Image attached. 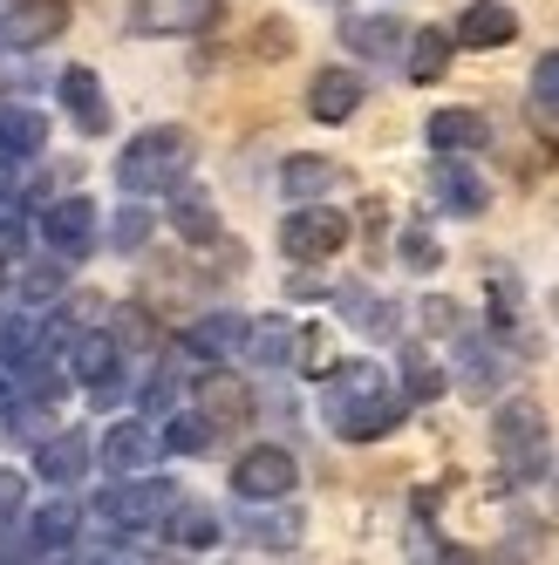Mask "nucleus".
<instances>
[{"instance_id":"nucleus-1","label":"nucleus","mask_w":559,"mask_h":565,"mask_svg":"<svg viewBox=\"0 0 559 565\" xmlns=\"http://www.w3.org/2000/svg\"><path fill=\"white\" fill-rule=\"evenodd\" d=\"M403 388L389 382V369H376V361H341V369H328V388H321V416L335 436L348 443H376L389 436L395 423H403Z\"/></svg>"},{"instance_id":"nucleus-2","label":"nucleus","mask_w":559,"mask_h":565,"mask_svg":"<svg viewBox=\"0 0 559 565\" xmlns=\"http://www.w3.org/2000/svg\"><path fill=\"white\" fill-rule=\"evenodd\" d=\"M191 157H198V143H191V130H178V124L137 130V137H130V150L116 157V184H124L130 198L178 191V184H184V171H191Z\"/></svg>"},{"instance_id":"nucleus-3","label":"nucleus","mask_w":559,"mask_h":565,"mask_svg":"<svg viewBox=\"0 0 559 565\" xmlns=\"http://www.w3.org/2000/svg\"><path fill=\"white\" fill-rule=\"evenodd\" d=\"M492 457L511 483H526L546 470V409L532 395H511L498 402V416H492Z\"/></svg>"},{"instance_id":"nucleus-4","label":"nucleus","mask_w":559,"mask_h":565,"mask_svg":"<svg viewBox=\"0 0 559 565\" xmlns=\"http://www.w3.org/2000/svg\"><path fill=\"white\" fill-rule=\"evenodd\" d=\"M178 504V483L171 477H124L103 491V524H116V532H150V524H165Z\"/></svg>"},{"instance_id":"nucleus-5","label":"nucleus","mask_w":559,"mask_h":565,"mask_svg":"<svg viewBox=\"0 0 559 565\" xmlns=\"http://www.w3.org/2000/svg\"><path fill=\"white\" fill-rule=\"evenodd\" d=\"M294 483H300V463H294V450H280V443H253V450L232 463L239 504H280Z\"/></svg>"},{"instance_id":"nucleus-6","label":"nucleus","mask_w":559,"mask_h":565,"mask_svg":"<svg viewBox=\"0 0 559 565\" xmlns=\"http://www.w3.org/2000/svg\"><path fill=\"white\" fill-rule=\"evenodd\" d=\"M341 246H348V218L328 212V205H300V212H287V225H280V253L300 259V266L335 259Z\"/></svg>"},{"instance_id":"nucleus-7","label":"nucleus","mask_w":559,"mask_h":565,"mask_svg":"<svg viewBox=\"0 0 559 565\" xmlns=\"http://www.w3.org/2000/svg\"><path fill=\"white\" fill-rule=\"evenodd\" d=\"M68 375L89 382V388L109 402L116 382H124V341H116L109 328H83V334H75V348H68Z\"/></svg>"},{"instance_id":"nucleus-8","label":"nucleus","mask_w":559,"mask_h":565,"mask_svg":"<svg viewBox=\"0 0 559 565\" xmlns=\"http://www.w3.org/2000/svg\"><path fill=\"white\" fill-rule=\"evenodd\" d=\"M42 238L55 259H89L96 253V205L89 198H55L42 212Z\"/></svg>"},{"instance_id":"nucleus-9","label":"nucleus","mask_w":559,"mask_h":565,"mask_svg":"<svg viewBox=\"0 0 559 565\" xmlns=\"http://www.w3.org/2000/svg\"><path fill=\"white\" fill-rule=\"evenodd\" d=\"M68 28V0H14L0 14V49H42Z\"/></svg>"},{"instance_id":"nucleus-10","label":"nucleus","mask_w":559,"mask_h":565,"mask_svg":"<svg viewBox=\"0 0 559 565\" xmlns=\"http://www.w3.org/2000/svg\"><path fill=\"white\" fill-rule=\"evenodd\" d=\"M430 191H436V205L457 212V218H477V212L492 205V184L477 178L464 157H436V164H430Z\"/></svg>"},{"instance_id":"nucleus-11","label":"nucleus","mask_w":559,"mask_h":565,"mask_svg":"<svg viewBox=\"0 0 559 565\" xmlns=\"http://www.w3.org/2000/svg\"><path fill=\"white\" fill-rule=\"evenodd\" d=\"M157 450H165V443H157V429H150L144 416H130V423H116V429L103 436V470H109V477H144V470L157 463Z\"/></svg>"},{"instance_id":"nucleus-12","label":"nucleus","mask_w":559,"mask_h":565,"mask_svg":"<svg viewBox=\"0 0 559 565\" xmlns=\"http://www.w3.org/2000/svg\"><path fill=\"white\" fill-rule=\"evenodd\" d=\"M246 328H253V320H239V313H205V320H191V328H184V354L219 369V361L246 354Z\"/></svg>"},{"instance_id":"nucleus-13","label":"nucleus","mask_w":559,"mask_h":565,"mask_svg":"<svg viewBox=\"0 0 559 565\" xmlns=\"http://www.w3.org/2000/svg\"><path fill=\"white\" fill-rule=\"evenodd\" d=\"M89 457H96V450H89L83 429H55V436L34 443V477H42V483H83Z\"/></svg>"},{"instance_id":"nucleus-14","label":"nucleus","mask_w":559,"mask_h":565,"mask_svg":"<svg viewBox=\"0 0 559 565\" xmlns=\"http://www.w3.org/2000/svg\"><path fill=\"white\" fill-rule=\"evenodd\" d=\"M341 42L362 62H395V55L410 49V28L395 21V14H355V21H341Z\"/></svg>"},{"instance_id":"nucleus-15","label":"nucleus","mask_w":559,"mask_h":565,"mask_svg":"<svg viewBox=\"0 0 559 565\" xmlns=\"http://www.w3.org/2000/svg\"><path fill=\"white\" fill-rule=\"evenodd\" d=\"M423 137H430L436 157H464V150H485L492 143V124L477 109H436L430 124H423Z\"/></svg>"},{"instance_id":"nucleus-16","label":"nucleus","mask_w":559,"mask_h":565,"mask_svg":"<svg viewBox=\"0 0 559 565\" xmlns=\"http://www.w3.org/2000/svg\"><path fill=\"white\" fill-rule=\"evenodd\" d=\"M307 109L321 116V124H348V116L362 109V75L355 68H321L307 83Z\"/></svg>"},{"instance_id":"nucleus-17","label":"nucleus","mask_w":559,"mask_h":565,"mask_svg":"<svg viewBox=\"0 0 559 565\" xmlns=\"http://www.w3.org/2000/svg\"><path fill=\"white\" fill-rule=\"evenodd\" d=\"M62 103H68V116H75L83 137L109 130V103H103V75L96 68H62Z\"/></svg>"},{"instance_id":"nucleus-18","label":"nucleus","mask_w":559,"mask_h":565,"mask_svg":"<svg viewBox=\"0 0 559 565\" xmlns=\"http://www.w3.org/2000/svg\"><path fill=\"white\" fill-rule=\"evenodd\" d=\"M75 532H83V511H75V498H55L28 518V552H42V558H62L75 545Z\"/></svg>"},{"instance_id":"nucleus-19","label":"nucleus","mask_w":559,"mask_h":565,"mask_svg":"<svg viewBox=\"0 0 559 565\" xmlns=\"http://www.w3.org/2000/svg\"><path fill=\"white\" fill-rule=\"evenodd\" d=\"M511 34H518V14L505 8V0H471L451 42H464V49H505Z\"/></svg>"},{"instance_id":"nucleus-20","label":"nucleus","mask_w":559,"mask_h":565,"mask_svg":"<svg viewBox=\"0 0 559 565\" xmlns=\"http://www.w3.org/2000/svg\"><path fill=\"white\" fill-rule=\"evenodd\" d=\"M219 21V0H144L137 28L144 34H191V28H212Z\"/></svg>"},{"instance_id":"nucleus-21","label":"nucleus","mask_w":559,"mask_h":565,"mask_svg":"<svg viewBox=\"0 0 559 565\" xmlns=\"http://www.w3.org/2000/svg\"><path fill=\"white\" fill-rule=\"evenodd\" d=\"M49 143V116L42 109H28V103H8L0 109V157L8 164H21V157H42Z\"/></svg>"},{"instance_id":"nucleus-22","label":"nucleus","mask_w":559,"mask_h":565,"mask_svg":"<svg viewBox=\"0 0 559 565\" xmlns=\"http://www.w3.org/2000/svg\"><path fill=\"white\" fill-rule=\"evenodd\" d=\"M165 539H171L178 552H212V545L225 539V524H219V511H212V504H171Z\"/></svg>"},{"instance_id":"nucleus-23","label":"nucleus","mask_w":559,"mask_h":565,"mask_svg":"<svg viewBox=\"0 0 559 565\" xmlns=\"http://www.w3.org/2000/svg\"><path fill=\"white\" fill-rule=\"evenodd\" d=\"M246 354L260 361V369H287V361L300 354V334H294V320H280V313L253 320V328H246Z\"/></svg>"},{"instance_id":"nucleus-24","label":"nucleus","mask_w":559,"mask_h":565,"mask_svg":"<svg viewBox=\"0 0 559 565\" xmlns=\"http://www.w3.org/2000/svg\"><path fill=\"white\" fill-rule=\"evenodd\" d=\"M198 416H205L212 429H239V423L253 416L246 382H239V375H205V409H198Z\"/></svg>"},{"instance_id":"nucleus-25","label":"nucleus","mask_w":559,"mask_h":565,"mask_svg":"<svg viewBox=\"0 0 559 565\" xmlns=\"http://www.w3.org/2000/svg\"><path fill=\"white\" fill-rule=\"evenodd\" d=\"M246 539H253V545H266V552L300 545V511H294V504H273V511L246 504Z\"/></svg>"},{"instance_id":"nucleus-26","label":"nucleus","mask_w":559,"mask_h":565,"mask_svg":"<svg viewBox=\"0 0 559 565\" xmlns=\"http://www.w3.org/2000/svg\"><path fill=\"white\" fill-rule=\"evenodd\" d=\"M457 375H464L471 395H492V388L505 382V354H498L492 341H477V334H471V341H464V361H457Z\"/></svg>"},{"instance_id":"nucleus-27","label":"nucleus","mask_w":559,"mask_h":565,"mask_svg":"<svg viewBox=\"0 0 559 565\" xmlns=\"http://www.w3.org/2000/svg\"><path fill=\"white\" fill-rule=\"evenodd\" d=\"M280 184H287V198H321L341 184V164H328V157H287Z\"/></svg>"},{"instance_id":"nucleus-28","label":"nucleus","mask_w":559,"mask_h":565,"mask_svg":"<svg viewBox=\"0 0 559 565\" xmlns=\"http://www.w3.org/2000/svg\"><path fill=\"white\" fill-rule=\"evenodd\" d=\"M157 443H165L171 457H205L212 443H219V429H212L205 416H198V409H178V416L165 423V436H157Z\"/></svg>"},{"instance_id":"nucleus-29","label":"nucleus","mask_w":559,"mask_h":565,"mask_svg":"<svg viewBox=\"0 0 559 565\" xmlns=\"http://www.w3.org/2000/svg\"><path fill=\"white\" fill-rule=\"evenodd\" d=\"M444 68H451V34H444V28L410 34V83H436Z\"/></svg>"},{"instance_id":"nucleus-30","label":"nucleus","mask_w":559,"mask_h":565,"mask_svg":"<svg viewBox=\"0 0 559 565\" xmlns=\"http://www.w3.org/2000/svg\"><path fill=\"white\" fill-rule=\"evenodd\" d=\"M171 225H178V238H191V246H212V238H219V212H212V198L184 191L178 205H171Z\"/></svg>"},{"instance_id":"nucleus-31","label":"nucleus","mask_w":559,"mask_h":565,"mask_svg":"<svg viewBox=\"0 0 559 565\" xmlns=\"http://www.w3.org/2000/svg\"><path fill=\"white\" fill-rule=\"evenodd\" d=\"M436 395H444V369L423 348H403V402H436Z\"/></svg>"},{"instance_id":"nucleus-32","label":"nucleus","mask_w":559,"mask_h":565,"mask_svg":"<svg viewBox=\"0 0 559 565\" xmlns=\"http://www.w3.org/2000/svg\"><path fill=\"white\" fill-rule=\"evenodd\" d=\"M341 307L355 313V328H362V334H376V341L395 334V307L389 300H376V294H341Z\"/></svg>"},{"instance_id":"nucleus-33","label":"nucleus","mask_w":559,"mask_h":565,"mask_svg":"<svg viewBox=\"0 0 559 565\" xmlns=\"http://www.w3.org/2000/svg\"><path fill=\"white\" fill-rule=\"evenodd\" d=\"M532 109L539 116H559V49L539 55V68H532Z\"/></svg>"},{"instance_id":"nucleus-34","label":"nucleus","mask_w":559,"mask_h":565,"mask_svg":"<svg viewBox=\"0 0 559 565\" xmlns=\"http://www.w3.org/2000/svg\"><path fill=\"white\" fill-rule=\"evenodd\" d=\"M62 287H68V273H62V266H34V273H21V300H28V307L55 300Z\"/></svg>"},{"instance_id":"nucleus-35","label":"nucleus","mask_w":559,"mask_h":565,"mask_svg":"<svg viewBox=\"0 0 559 565\" xmlns=\"http://www.w3.org/2000/svg\"><path fill=\"white\" fill-rule=\"evenodd\" d=\"M144 238H150V212H144V205L116 212V232H109V246H116V253H137Z\"/></svg>"},{"instance_id":"nucleus-36","label":"nucleus","mask_w":559,"mask_h":565,"mask_svg":"<svg viewBox=\"0 0 559 565\" xmlns=\"http://www.w3.org/2000/svg\"><path fill=\"white\" fill-rule=\"evenodd\" d=\"M436 259H444V253H436L430 225H410V232H403V266H410V273H430Z\"/></svg>"},{"instance_id":"nucleus-37","label":"nucleus","mask_w":559,"mask_h":565,"mask_svg":"<svg viewBox=\"0 0 559 565\" xmlns=\"http://www.w3.org/2000/svg\"><path fill=\"white\" fill-rule=\"evenodd\" d=\"M253 49H260L266 62H280V55L294 49V28H287V21H260V28H253Z\"/></svg>"},{"instance_id":"nucleus-38","label":"nucleus","mask_w":559,"mask_h":565,"mask_svg":"<svg viewBox=\"0 0 559 565\" xmlns=\"http://www.w3.org/2000/svg\"><path fill=\"white\" fill-rule=\"evenodd\" d=\"M21 504H28V477L21 470H0V524H14Z\"/></svg>"},{"instance_id":"nucleus-39","label":"nucleus","mask_w":559,"mask_h":565,"mask_svg":"<svg viewBox=\"0 0 559 565\" xmlns=\"http://www.w3.org/2000/svg\"><path fill=\"white\" fill-rule=\"evenodd\" d=\"M423 328L430 334H457V300H423Z\"/></svg>"},{"instance_id":"nucleus-40","label":"nucleus","mask_w":559,"mask_h":565,"mask_svg":"<svg viewBox=\"0 0 559 565\" xmlns=\"http://www.w3.org/2000/svg\"><path fill=\"white\" fill-rule=\"evenodd\" d=\"M171 395H178L171 375H150V382H144V409H150V416H157V409H171Z\"/></svg>"},{"instance_id":"nucleus-41","label":"nucleus","mask_w":559,"mask_h":565,"mask_svg":"<svg viewBox=\"0 0 559 565\" xmlns=\"http://www.w3.org/2000/svg\"><path fill=\"white\" fill-rule=\"evenodd\" d=\"M34 552L21 545V532H14V524H0V565H28Z\"/></svg>"},{"instance_id":"nucleus-42","label":"nucleus","mask_w":559,"mask_h":565,"mask_svg":"<svg viewBox=\"0 0 559 565\" xmlns=\"http://www.w3.org/2000/svg\"><path fill=\"white\" fill-rule=\"evenodd\" d=\"M14 191H21V171L8 164V157H0V218H8V212H14Z\"/></svg>"},{"instance_id":"nucleus-43","label":"nucleus","mask_w":559,"mask_h":565,"mask_svg":"<svg viewBox=\"0 0 559 565\" xmlns=\"http://www.w3.org/2000/svg\"><path fill=\"white\" fill-rule=\"evenodd\" d=\"M21 409H14V388H8V375H0V423H14Z\"/></svg>"},{"instance_id":"nucleus-44","label":"nucleus","mask_w":559,"mask_h":565,"mask_svg":"<svg viewBox=\"0 0 559 565\" xmlns=\"http://www.w3.org/2000/svg\"><path fill=\"white\" fill-rule=\"evenodd\" d=\"M42 565H62V558H42Z\"/></svg>"}]
</instances>
